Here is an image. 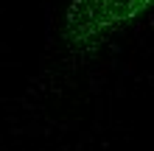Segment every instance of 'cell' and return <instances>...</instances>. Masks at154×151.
I'll return each instance as SVG.
<instances>
[{"instance_id":"obj_1","label":"cell","mask_w":154,"mask_h":151,"mask_svg":"<svg viewBox=\"0 0 154 151\" xmlns=\"http://www.w3.org/2000/svg\"><path fill=\"white\" fill-rule=\"evenodd\" d=\"M149 0H79L73 11V28L79 34H98L109 25H118L146 8Z\"/></svg>"}]
</instances>
